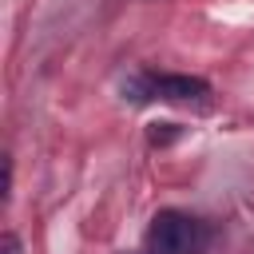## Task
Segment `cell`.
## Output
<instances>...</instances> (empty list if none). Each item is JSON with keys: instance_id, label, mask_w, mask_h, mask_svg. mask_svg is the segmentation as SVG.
I'll return each mask as SVG.
<instances>
[{"instance_id": "7a4b0ae2", "label": "cell", "mask_w": 254, "mask_h": 254, "mask_svg": "<svg viewBox=\"0 0 254 254\" xmlns=\"http://www.w3.org/2000/svg\"><path fill=\"white\" fill-rule=\"evenodd\" d=\"M123 91H131L127 99L135 103H147V99H167V103H198L210 95L206 79L198 75H159V71H147V75H135L131 83H123Z\"/></svg>"}, {"instance_id": "3957f363", "label": "cell", "mask_w": 254, "mask_h": 254, "mask_svg": "<svg viewBox=\"0 0 254 254\" xmlns=\"http://www.w3.org/2000/svg\"><path fill=\"white\" fill-rule=\"evenodd\" d=\"M0 250H4V254H20V238H16V234H4Z\"/></svg>"}, {"instance_id": "6da1fadb", "label": "cell", "mask_w": 254, "mask_h": 254, "mask_svg": "<svg viewBox=\"0 0 254 254\" xmlns=\"http://www.w3.org/2000/svg\"><path fill=\"white\" fill-rule=\"evenodd\" d=\"M210 246V226L183 210H159L147 226L151 254H202Z\"/></svg>"}]
</instances>
